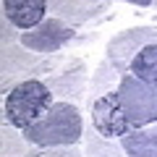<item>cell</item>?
I'll use <instances>...</instances> for the list:
<instances>
[{
  "label": "cell",
  "instance_id": "6da1fadb",
  "mask_svg": "<svg viewBox=\"0 0 157 157\" xmlns=\"http://www.w3.org/2000/svg\"><path fill=\"white\" fill-rule=\"evenodd\" d=\"M32 147H71L84 139V121L78 105L58 100L47 110L45 118H39L34 126L24 131Z\"/></svg>",
  "mask_w": 157,
  "mask_h": 157
},
{
  "label": "cell",
  "instance_id": "7a4b0ae2",
  "mask_svg": "<svg viewBox=\"0 0 157 157\" xmlns=\"http://www.w3.org/2000/svg\"><path fill=\"white\" fill-rule=\"evenodd\" d=\"M52 97L55 94L50 92V86L45 81H39V78L18 81L6 94V115H3V121L18 131H26L39 118L47 115V110L55 105Z\"/></svg>",
  "mask_w": 157,
  "mask_h": 157
},
{
  "label": "cell",
  "instance_id": "3957f363",
  "mask_svg": "<svg viewBox=\"0 0 157 157\" xmlns=\"http://www.w3.org/2000/svg\"><path fill=\"white\" fill-rule=\"evenodd\" d=\"M118 100H121V110L131 123V128H144L149 123H157V92L141 84L136 76L126 73L121 78Z\"/></svg>",
  "mask_w": 157,
  "mask_h": 157
},
{
  "label": "cell",
  "instance_id": "277c9868",
  "mask_svg": "<svg viewBox=\"0 0 157 157\" xmlns=\"http://www.w3.org/2000/svg\"><path fill=\"white\" fill-rule=\"evenodd\" d=\"M149 45H157V26H131V29H123V32L113 34L107 39L105 58L113 60L121 68V73L126 76L136 52H141Z\"/></svg>",
  "mask_w": 157,
  "mask_h": 157
},
{
  "label": "cell",
  "instance_id": "5b68a950",
  "mask_svg": "<svg viewBox=\"0 0 157 157\" xmlns=\"http://www.w3.org/2000/svg\"><path fill=\"white\" fill-rule=\"evenodd\" d=\"M73 39H76V29L68 26L60 18L50 16V18H45V21L39 24L37 29L21 32L18 45H24L26 50L37 52V55H58L66 45H71Z\"/></svg>",
  "mask_w": 157,
  "mask_h": 157
},
{
  "label": "cell",
  "instance_id": "8992f818",
  "mask_svg": "<svg viewBox=\"0 0 157 157\" xmlns=\"http://www.w3.org/2000/svg\"><path fill=\"white\" fill-rule=\"evenodd\" d=\"M89 115H92V126L100 136L105 139H121L131 131V123L126 121L123 110H121V100H118V92H110V94L100 97L94 105L89 107Z\"/></svg>",
  "mask_w": 157,
  "mask_h": 157
},
{
  "label": "cell",
  "instance_id": "52a82bcc",
  "mask_svg": "<svg viewBox=\"0 0 157 157\" xmlns=\"http://www.w3.org/2000/svg\"><path fill=\"white\" fill-rule=\"evenodd\" d=\"M86 81H89V68H86V60L76 58V60H68L66 66L55 73V76L47 78L45 84L50 86V92H52L55 97H60V100L73 102V105H76V102H81V97H84Z\"/></svg>",
  "mask_w": 157,
  "mask_h": 157
},
{
  "label": "cell",
  "instance_id": "ba28073f",
  "mask_svg": "<svg viewBox=\"0 0 157 157\" xmlns=\"http://www.w3.org/2000/svg\"><path fill=\"white\" fill-rule=\"evenodd\" d=\"M110 8L113 3H107V0H102V3H92V0H52V3H47V11L73 29L94 21L100 13L110 11Z\"/></svg>",
  "mask_w": 157,
  "mask_h": 157
},
{
  "label": "cell",
  "instance_id": "9c48e42d",
  "mask_svg": "<svg viewBox=\"0 0 157 157\" xmlns=\"http://www.w3.org/2000/svg\"><path fill=\"white\" fill-rule=\"evenodd\" d=\"M39 55L37 52H29L24 45H11L3 50V92L8 94V84L16 86L18 81L16 78H21V81H26V78H32V71L34 66H37Z\"/></svg>",
  "mask_w": 157,
  "mask_h": 157
},
{
  "label": "cell",
  "instance_id": "30bf717a",
  "mask_svg": "<svg viewBox=\"0 0 157 157\" xmlns=\"http://www.w3.org/2000/svg\"><path fill=\"white\" fill-rule=\"evenodd\" d=\"M45 0H3V16L21 32H32L45 21Z\"/></svg>",
  "mask_w": 157,
  "mask_h": 157
},
{
  "label": "cell",
  "instance_id": "8fae6325",
  "mask_svg": "<svg viewBox=\"0 0 157 157\" xmlns=\"http://www.w3.org/2000/svg\"><path fill=\"white\" fill-rule=\"evenodd\" d=\"M121 78H123V73H121V68L115 66L113 60H102L100 66L94 68V73H92V81H89V94H86V105H94L100 97L110 94V92H118L115 86L121 84Z\"/></svg>",
  "mask_w": 157,
  "mask_h": 157
},
{
  "label": "cell",
  "instance_id": "7c38bea8",
  "mask_svg": "<svg viewBox=\"0 0 157 157\" xmlns=\"http://www.w3.org/2000/svg\"><path fill=\"white\" fill-rule=\"evenodd\" d=\"M121 147L126 157H157V123L131 128L126 136H121Z\"/></svg>",
  "mask_w": 157,
  "mask_h": 157
},
{
  "label": "cell",
  "instance_id": "4fadbf2b",
  "mask_svg": "<svg viewBox=\"0 0 157 157\" xmlns=\"http://www.w3.org/2000/svg\"><path fill=\"white\" fill-rule=\"evenodd\" d=\"M128 73L136 76L141 84H147L152 92H157V45H149L141 52H136V58L128 66Z\"/></svg>",
  "mask_w": 157,
  "mask_h": 157
},
{
  "label": "cell",
  "instance_id": "5bb4252c",
  "mask_svg": "<svg viewBox=\"0 0 157 157\" xmlns=\"http://www.w3.org/2000/svg\"><path fill=\"white\" fill-rule=\"evenodd\" d=\"M84 157H126L123 147L113 139H105L94 131V126L84 128Z\"/></svg>",
  "mask_w": 157,
  "mask_h": 157
},
{
  "label": "cell",
  "instance_id": "9a60e30c",
  "mask_svg": "<svg viewBox=\"0 0 157 157\" xmlns=\"http://www.w3.org/2000/svg\"><path fill=\"white\" fill-rule=\"evenodd\" d=\"M29 149H32V144L26 141L24 131L13 128L11 123H3V157H18V155L26 157Z\"/></svg>",
  "mask_w": 157,
  "mask_h": 157
},
{
  "label": "cell",
  "instance_id": "2e32d148",
  "mask_svg": "<svg viewBox=\"0 0 157 157\" xmlns=\"http://www.w3.org/2000/svg\"><path fill=\"white\" fill-rule=\"evenodd\" d=\"M66 63H68L66 55H60V52H58V55H39L37 66H34V71H32V78H39V81L45 78V81H47V78L55 76Z\"/></svg>",
  "mask_w": 157,
  "mask_h": 157
},
{
  "label": "cell",
  "instance_id": "e0dca14e",
  "mask_svg": "<svg viewBox=\"0 0 157 157\" xmlns=\"http://www.w3.org/2000/svg\"><path fill=\"white\" fill-rule=\"evenodd\" d=\"M26 157H84L78 144L71 147H32Z\"/></svg>",
  "mask_w": 157,
  "mask_h": 157
},
{
  "label": "cell",
  "instance_id": "ac0fdd59",
  "mask_svg": "<svg viewBox=\"0 0 157 157\" xmlns=\"http://www.w3.org/2000/svg\"><path fill=\"white\" fill-rule=\"evenodd\" d=\"M92 39H97V32H86V34H81V37H76V39H73V42H71V45H86V42H92Z\"/></svg>",
  "mask_w": 157,
  "mask_h": 157
},
{
  "label": "cell",
  "instance_id": "d6986e66",
  "mask_svg": "<svg viewBox=\"0 0 157 157\" xmlns=\"http://www.w3.org/2000/svg\"><path fill=\"white\" fill-rule=\"evenodd\" d=\"M128 6H134V8H155V0H128Z\"/></svg>",
  "mask_w": 157,
  "mask_h": 157
},
{
  "label": "cell",
  "instance_id": "ffe728a7",
  "mask_svg": "<svg viewBox=\"0 0 157 157\" xmlns=\"http://www.w3.org/2000/svg\"><path fill=\"white\" fill-rule=\"evenodd\" d=\"M155 11H157V0H155Z\"/></svg>",
  "mask_w": 157,
  "mask_h": 157
}]
</instances>
